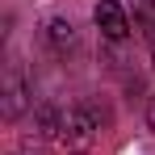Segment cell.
Masks as SVG:
<instances>
[{
  "instance_id": "4",
  "label": "cell",
  "mask_w": 155,
  "mask_h": 155,
  "mask_svg": "<svg viewBox=\"0 0 155 155\" xmlns=\"http://www.w3.org/2000/svg\"><path fill=\"white\" fill-rule=\"evenodd\" d=\"M92 21H97V29H101L109 42H126L130 38V17H126V8L117 0H101L92 8Z\"/></svg>"
},
{
  "instance_id": "1",
  "label": "cell",
  "mask_w": 155,
  "mask_h": 155,
  "mask_svg": "<svg viewBox=\"0 0 155 155\" xmlns=\"http://www.w3.org/2000/svg\"><path fill=\"white\" fill-rule=\"evenodd\" d=\"M101 126L105 117L97 113V105H71L67 113H63V134H59V147H67L71 155H84L97 147V138H101Z\"/></svg>"
},
{
  "instance_id": "3",
  "label": "cell",
  "mask_w": 155,
  "mask_h": 155,
  "mask_svg": "<svg viewBox=\"0 0 155 155\" xmlns=\"http://www.w3.org/2000/svg\"><path fill=\"white\" fill-rule=\"evenodd\" d=\"M42 46H46L54 59H67V54H76L80 34H76V25H71L67 17H51V21L42 25Z\"/></svg>"
},
{
  "instance_id": "5",
  "label": "cell",
  "mask_w": 155,
  "mask_h": 155,
  "mask_svg": "<svg viewBox=\"0 0 155 155\" xmlns=\"http://www.w3.org/2000/svg\"><path fill=\"white\" fill-rule=\"evenodd\" d=\"M29 143H59V134H63V109L51 101H42L34 109V122H29Z\"/></svg>"
},
{
  "instance_id": "7",
  "label": "cell",
  "mask_w": 155,
  "mask_h": 155,
  "mask_svg": "<svg viewBox=\"0 0 155 155\" xmlns=\"http://www.w3.org/2000/svg\"><path fill=\"white\" fill-rule=\"evenodd\" d=\"M147 126L155 130V97H151V101H147Z\"/></svg>"
},
{
  "instance_id": "2",
  "label": "cell",
  "mask_w": 155,
  "mask_h": 155,
  "mask_svg": "<svg viewBox=\"0 0 155 155\" xmlns=\"http://www.w3.org/2000/svg\"><path fill=\"white\" fill-rule=\"evenodd\" d=\"M25 109H34V88L25 80V67L8 63V71H4V122H17Z\"/></svg>"
},
{
  "instance_id": "6",
  "label": "cell",
  "mask_w": 155,
  "mask_h": 155,
  "mask_svg": "<svg viewBox=\"0 0 155 155\" xmlns=\"http://www.w3.org/2000/svg\"><path fill=\"white\" fill-rule=\"evenodd\" d=\"M134 21L143 25V34H155V0H130Z\"/></svg>"
}]
</instances>
